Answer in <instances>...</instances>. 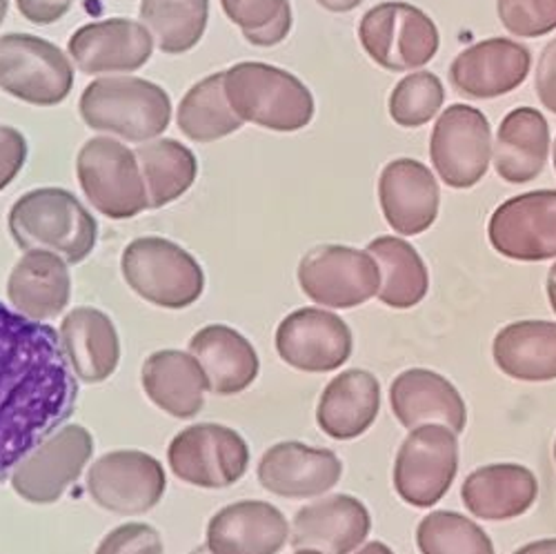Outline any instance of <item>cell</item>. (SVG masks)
Returning a JSON list of instances; mask_svg holds the SVG:
<instances>
[{"label": "cell", "instance_id": "obj_1", "mask_svg": "<svg viewBox=\"0 0 556 554\" xmlns=\"http://www.w3.org/2000/svg\"><path fill=\"white\" fill-rule=\"evenodd\" d=\"M61 335L0 303V481L76 410Z\"/></svg>", "mask_w": 556, "mask_h": 554}, {"label": "cell", "instance_id": "obj_2", "mask_svg": "<svg viewBox=\"0 0 556 554\" xmlns=\"http://www.w3.org/2000/svg\"><path fill=\"white\" fill-rule=\"evenodd\" d=\"M8 227L21 250L52 252L67 265L83 263L99 243L97 218L63 188L23 194L10 210Z\"/></svg>", "mask_w": 556, "mask_h": 554}, {"label": "cell", "instance_id": "obj_3", "mask_svg": "<svg viewBox=\"0 0 556 554\" xmlns=\"http://www.w3.org/2000/svg\"><path fill=\"white\" fill-rule=\"evenodd\" d=\"M78 112L89 129L127 143H148L169 127L172 99L152 80L103 76L85 87Z\"/></svg>", "mask_w": 556, "mask_h": 554}, {"label": "cell", "instance_id": "obj_4", "mask_svg": "<svg viewBox=\"0 0 556 554\" xmlns=\"http://www.w3.org/2000/svg\"><path fill=\"white\" fill-rule=\"evenodd\" d=\"M227 101L245 123L269 131H299L314 118V97L294 74L267 63H237L225 72Z\"/></svg>", "mask_w": 556, "mask_h": 554}, {"label": "cell", "instance_id": "obj_5", "mask_svg": "<svg viewBox=\"0 0 556 554\" xmlns=\"http://www.w3.org/2000/svg\"><path fill=\"white\" fill-rule=\"evenodd\" d=\"M123 279L131 292L165 310H185L205 292L201 263L174 241L141 237L121 256Z\"/></svg>", "mask_w": 556, "mask_h": 554}, {"label": "cell", "instance_id": "obj_6", "mask_svg": "<svg viewBox=\"0 0 556 554\" xmlns=\"http://www.w3.org/2000/svg\"><path fill=\"white\" fill-rule=\"evenodd\" d=\"M76 176L87 201L112 221L150 210L141 165L114 136L89 138L76 156Z\"/></svg>", "mask_w": 556, "mask_h": 554}, {"label": "cell", "instance_id": "obj_7", "mask_svg": "<svg viewBox=\"0 0 556 554\" xmlns=\"http://www.w3.org/2000/svg\"><path fill=\"white\" fill-rule=\"evenodd\" d=\"M74 87V67L59 45L34 34L0 36V89L34 105H61Z\"/></svg>", "mask_w": 556, "mask_h": 554}, {"label": "cell", "instance_id": "obj_8", "mask_svg": "<svg viewBox=\"0 0 556 554\" xmlns=\"http://www.w3.org/2000/svg\"><path fill=\"white\" fill-rule=\"evenodd\" d=\"M358 38L369 61L388 72H414L428 65L441 45L434 21L424 10L396 0L365 12Z\"/></svg>", "mask_w": 556, "mask_h": 554}, {"label": "cell", "instance_id": "obj_9", "mask_svg": "<svg viewBox=\"0 0 556 554\" xmlns=\"http://www.w3.org/2000/svg\"><path fill=\"white\" fill-rule=\"evenodd\" d=\"M299 286L316 305L352 310L375 299L381 288V269L367 250L348 245H318L299 263Z\"/></svg>", "mask_w": 556, "mask_h": 554}, {"label": "cell", "instance_id": "obj_10", "mask_svg": "<svg viewBox=\"0 0 556 554\" xmlns=\"http://www.w3.org/2000/svg\"><path fill=\"white\" fill-rule=\"evenodd\" d=\"M167 461L180 481L194 488L220 490L245 477L250 448L237 430L218 424H197L172 439Z\"/></svg>", "mask_w": 556, "mask_h": 554}, {"label": "cell", "instance_id": "obj_11", "mask_svg": "<svg viewBox=\"0 0 556 554\" xmlns=\"http://www.w3.org/2000/svg\"><path fill=\"white\" fill-rule=\"evenodd\" d=\"M167 490L165 468L143 450H114L103 454L87 473V492L99 507L123 517L146 515Z\"/></svg>", "mask_w": 556, "mask_h": 554}, {"label": "cell", "instance_id": "obj_12", "mask_svg": "<svg viewBox=\"0 0 556 554\" xmlns=\"http://www.w3.org/2000/svg\"><path fill=\"white\" fill-rule=\"evenodd\" d=\"M458 473V439L445 426L409 430L394 461V490L414 507H432L452 488Z\"/></svg>", "mask_w": 556, "mask_h": 554}, {"label": "cell", "instance_id": "obj_13", "mask_svg": "<svg viewBox=\"0 0 556 554\" xmlns=\"http://www.w3.org/2000/svg\"><path fill=\"white\" fill-rule=\"evenodd\" d=\"M430 159L447 188H475L492 163V131L485 114L472 105H450L432 129Z\"/></svg>", "mask_w": 556, "mask_h": 554}, {"label": "cell", "instance_id": "obj_14", "mask_svg": "<svg viewBox=\"0 0 556 554\" xmlns=\"http://www.w3.org/2000/svg\"><path fill=\"white\" fill-rule=\"evenodd\" d=\"M94 452V439L83 426H65L34 448L10 475L14 492L27 503H56L78 481Z\"/></svg>", "mask_w": 556, "mask_h": 554}, {"label": "cell", "instance_id": "obj_15", "mask_svg": "<svg viewBox=\"0 0 556 554\" xmlns=\"http://www.w3.org/2000/svg\"><path fill=\"white\" fill-rule=\"evenodd\" d=\"M352 330L334 312L303 307L288 314L276 330V352L290 367L309 375L334 373L350 361Z\"/></svg>", "mask_w": 556, "mask_h": 554}, {"label": "cell", "instance_id": "obj_16", "mask_svg": "<svg viewBox=\"0 0 556 554\" xmlns=\"http://www.w3.org/2000/svg\"><path fill=\"white\" fill-rule=\"evenodd\" d=\"M492 248L505 259H556V190H536L501 203L488 225Z\"/></svg>", "mask_w": 556, "mask_h": 554}, {"label": "cell", "instance_id": "obj_17", "mask_svg": "<svg viewBox=\"0 0 556 554\" xmlns=\"http://www.w3.org/2000/svg\"><path fill=\"white\" fill-rule=\"evenodd\" d=\"M67 52L87 76L134 74L150 63L154 36L138 21L105 18L78 27L67 42Z\"/></svg>", "mask_w": 556, "mask_h": 554}, {"label": "cell", "instance_id": "obj_18", "mask_svg": "<svg viewBox=\"0 0 556 554\" xmlns=\"http://www.w3.org/2000/svg\"><path fill=\"white\" fill-rule=\"evenodd\" d=\"M532 56L526 45L509 38H488L463 50L450 65V83L460 97L488 101L521 87Z\"/></svg>", "mask_w": 556, "mask_h": 554}, {"label": "cell", "instance_id": "obj_19", "mask_svg": "<svg viewBox=\"0 0 556 554\" xmlns=\"http://www.w3.org/2000/svg\"><path fill=\"white\" fill-rule=\"evenodd\" d=\"M256 475L258 483L276 496L314 499L341 481L343 464L332 450L283 441L261 456Z\"/></svg>", "mask_w": 556, "mask_h": 554}, {"label": "cell", "instance_id": "obj_20", "mask_svg": "<svg viewBox=\"0 0 556 554\" xmlns=\"http://www.w3.org/2000/svg\"><path fill=\"white\" fill-rule=\"evenodd\" d=\"M379 203L396 235L416 237L434 225L441 190L430 167L414 159H396L379 176Z\"/></svg>", "mask_w": 556, "mask_h": 554}, {"label": "cell", "instance_id": "obj_21", "mask_svg": "<svg viewBox=\"0 0 556 554\" xmlns=\"http://www.w3.org/2000/svg\"><path fill=\"white\" fill-rule=\"evenodd\" d=\"M372 530L363 501L352 494H332L307 503L292 521V545L323 554H352Z\"/></svg>", "mask_w": 556, "mask_h": 554}, {"label": "cell", "instance_id": "obj_22", "mask_svg": "<svg viewBox=\"0 0 556 554\" xmlns=\"http://www.w3.org/2000/svg\"><path fill=\"white\" fill-rule=\"evenodd\" d=\"M290 541V524L276 505L243 499L220 511L207 524L212 554H278Z\"/></svg>", "mask_w": 556, "mask_h": 554}, {"label": "cell", "instance_id": "obj_23", "mask_svg": "<svg viewBox=\"0 0 556 554\" xmlns=\"http://www.w3.org/2000/svg\"><path fill=\"white\" fill-rule=\"evenodd\" d=\"M390 405L399 424L407 430L439 424L460 435L468 424V405L458 390L426 367L405 369L392 381Z\"/></svg>", "mask_w": 556, "mask_h": 554}, {"label": "cell", "instance_id": "obj_24", "mask_svg": "<svg viewBox=\"0 0 556 554\" xmlns=\"http://www.w3.org/2000/svg\"><path fill=\"white\" fill-rule=\"evenodd\" d=\"M65 358L78 381H108L121 361V341L112 318L97 307H74L61 323Z\"/></svg>", "mask_w": 556, "mask_h": 554}, {"label": "cell", "instance_id": "obj_25", "mask_svg": "<svg viewBox=\"0 0 556 554\" xmlns=\"http://www.w3.org/2000/svg\"><path fill=\"white\" fill-rule=\"evenodd\" d=\"M8 299L25 318L40 323L56 318L72 299L67 263L52 252H25L8 279Z\"/></svg>", "mask_w": 556, "mask_h": 554}, {"label": "cell", "instance_id": "obj_26", "mask_svg": "<svg viewBox=\"0 0 556 554\" xmlns=\"http://www.w3.org/2000/svg\"><path fill=\"white\" fill-rule=\"evenodd\" d=\"M379 410V379L367 369H345L323 390L316 405V424L328 437L350 441L375 426Z\"/></svg>", "mask_w": 556, "mask_h": 554}, {"label": "cell", "instance_id": "obj_27", "mask_svg": "<svg viewBox=\"0 0 556 554\" xmlns=\"http://www.w3.org/2000/svg\"><path fill=\"white\" fill-rule=\"evenodd\" d=\"M190 354L201 363L212 394L235 396L258 377L261 361L254 345L235 328L212 323L190 341Z\"/></svg>", "mask_w": 556, "mask_h": 554}, {"label": "cell", "instance_id": "obj_28", "mask_svg": "<svg viewBox=\"0 0 556 554\" xmlns=\"http://www.w3.org/2000/svg\"><path fill=\"white\" fill-rule=\"evenodd\" d=\"M148 399L174 419H194L210 392L201 363L180 350H159L150 354L141 369Z\"/></svg>", "mask_w": 556, "mask_h": 554}, {"label": "cell", "instance_id": "obj_29", "mask_svg": "<svg viewBox=\"0 0 556 554\" xmlns=\"http://www.w3.org/2000/svg\"><path fill=\"white\" fill-rule=\"evenodd\" d=\"M539 496L532 470L519 464H492L463 481L460 499L483 521H509L526 515Z\"/></svg>", "mask_w": 556, "mask_h": 554}, {"label": "cell", "instance_id": "obj_30", "mask_svg": "<svg viewBox=\"0 0 556 554\" xmlns=\"http://www.w3.org/2000/svg\"><path fill=\"white\" fill-rule=\"evenodd\" d=\"M547 154L549 125L539 110L519 108L501 121L492 146V163L503 180L513 185L534 180L545 169Z\"/></svg>", "mask_w": 556, "mask_h": 554}, {"label": "cell", "instance_id": "obj_31", "mask_svg": "<svg viewBox=\"0 0 556 554\" xmlns=\"http://www.w3.org/2000/svg\"><path fill=\"white\" fill-rule=\"evenodd\" d=\"M496 367L509 379L545 383L556 379V323H509L492 343Z\"/></svg>", "mask_w": 556, "mask_h": 554}, {"label": "cell", "instance_id": "obj_32", "mask_svg": "<svg viewBox=\"0 0 556 554\" xmlns=\"http://www.w3.org/2000/svg\"><path fill=\"white\" fill-rule=\"evenodd\" d=\"M148 190L150 210H161L190 192L199 176L197 154L176 138H154L134 150Z\"/></svg>", "mask_w": 556, "mask_h": 554}, {"label": "cell", "instance_id": "obj_33", "mask_svg": "<svg viewBox=\"0 0 556 554\" xmlns=\"http://www.w3.org/2000/svg\"><path fill=\"white\" fill-rule=\"evenodd\" d=\"M367 252L372 254L381 269L379 301L392 310H409L419 305L430 290V274L421 259L407 241L399 237H379L369 241Z\"/></svg>", "mask_w": 556, "mask_h": 554}, {"label": "cell", "instance_id": "obj_34", "mask_svg": "<svg viewBox=\"0 0 556 554\" xmlns=\"http://www.w3.org/2000/svg\"><path fill=\"white\" fill-rule=\"evenodd\" d=\"M176 123L182 136L194 143H214L245 125L227 101L225 72L210 74L190 87L178 105Z\"/></svg>", "mask_w": 556, "mask_h": 554}, {"label": "cell", "instance_id": "obj_35", "mask_svg": "<svg viewBox=\"0 0 556 554\" xmlns=\"http://www.w3.org/2000/svg\"><path fill=\"white\" fill-rule=\"evenodd\" d=\"M138 14L159 50L178 56L194 50L205 36L210 0H143Z\"/></svg>", "mask_w": 556, "mask_h": 554}, {"label": "cell", "instance_id": "obj_36", "mask_svg": "<svg viewBox=\"0 0 556 554\" xmlns=\"http://www.w3.org/2000/svg\"><path fill=\"white\" fill-rule=\"evenodd\" d=\"M421 554H494V543L472 519L452 511H434L416 528Z\"/></svg>", "mask_w": 556, "mask_h": 554}, {"label": "cell", "instance_id": "obj_37", "mask_svg": "<svg viewBox=\"0 0 556 554\" xmlns=\"http://www.w3.org/2000/svg\"><path fill=\"white\" fill-rule=\"evenodd\" d=\"M220 8L243 32V38L256 48L281 45L294 25L288 0H220Z\"/></svg>", "mask_w": 556, "mask_h": 554}, {"label": "cell", "instance_id": "obj_38", "mask_svg": "<svg viewBox=\"0 0 556 554\" xmlns=\"http://www.w3.org/2000/svg\"><path fill=\"white\" fill-rule=\"evenodd\" d=\"M445 103V89L432 72H414L396 83L388 110L399 127H421L430 123Z\"/></svg>", "mask_w": 556, "mask_h": 554}, {"label": "cell", "instance_id": "obj_39", "mask_svg": "<svg viewBox=\"0 0 556 554\" xmlns=\"http://www.w3.org/2000/svg\"><path fill=\"white\" fill-rule=\"evenodd\" d=\"M503 27L519 38H539L556 29V0H496Z\"/></svg>", "mask_w": 556, "mask_h": 554}, {"label": "cell", "instance_id": "obj_40", "mask_svg": "<svg viewBox=\"0 0 556 554\" xmlns=\"http://www.w3.org/2000/svg\"><path fill=\"white\" fill-rule=\"evenodd\" d=\"M94 554H165V547L150 524H123L103 537Z\"/></svg>", "mask_w": 556, "mask_h": 554}, {"label": "cell", "instance_id": "obj_41", "mask_svg": "<svg viewBox=\"0 0 556 554\" xmlns=\"http://www.w3.org/2000/svg\"><path fill=\"white\" fill-rule=\"evenodd\" d=\"M27 152V138L12 125H0V192L21 174Z\"/></svg>", "mask_w": 556, "mask_h": 554}, {"label": "cell", "instance_id": "obj_42", "mask_svg": "<svg viewBox=\"0 0 556 554\" xmlns=\"http://www.w3.org/2000/svg\"><path fill=\"white\" fill-rule=\"evenodd\" d=\"M534 89L536 97L541 101V105L545 110H549L552 114H556V38H552L541 56H539V65H536V74H534Z\"/></svg>", "mask_w": 556, "mask_h": 554}, {"label": "cell", "instance_id": "obj_43", "mask_svg": "<svg viewBox=\"0 0 556 554\" xmlns=\"http://www.w3.org/2000/svg\"><path fill=\"white\" fill-rule=\"evenodd\" d=\"M74 0H16L21 16L34 25H54L70 10Z\"/></svg>", "mask_w": 556, "mask_h": 554}, {"label": "cell", "instance_id": "obj_44", "mask_svg": "<svg viewBox=\"0 0 556 554\" xmlns=\"http://www.w3.org/2000/svg\"><path fill=\"white\" fill-rule=\"evenodd\" d=\"M316 3L328 10V12H334V14H345V12H352L356 10L363 0H316Z\"/></svg>", "mask_w": 556, "mask_h": 554}, {"label": "cell", "instance_id": "obj_45", "mask_svg": "<svg viewBox=\"0 0 556 554\" xmlns=\"http://www.w3.org/2000/svg\"><path fill=\"white\" fill-rule=\"evenodd\" d=\"M515 554H556V539H541L519 547Z\"/></svg>", "mask_w": 556, "mask_h": 554}, {"label": "cell", "instance_id": "obj_46", "mask_svg": "<svg viewBox=\"0 0 556 554\" xmlns=\"http://www.w3.org/2000/svg\"><path fill=\"white\" fill-rule=\"evenodd\" d=\"M354 554H394L390 545L381 543V541H369L365 545H361Z\"/></svg>", "mask_w": 556, "mask_h": 554}, {"label": "cell", "instance_id": "obj_47", "mask_svg": "<svg viewBox=\"0 0 556 554\" xmlns=\"http://www.w3.org/2000/svg\"><path fill=\"white\" fill-rule=\"evenodd\" d=\"M547 297H549L552 312L556 314V263L547 272Z\"/></svg>", "mask_w": 556, "mask_h": 554}, {"label": "cell", "instance_id": "obj_48", "mask_svg": "<svg viewBox=\"0 0 556 554\" xmlns=\"http://www.w3.org/2000/svg\"><path fill=\"white\" fill-rule=\"evenodd\" d=\"M8 12H10V0H0V25H3Z\"/></svg>", "mask_w": 556, "mask_h": 554}, {"label": "cell", "instance_id": "obj_49", "mask_svg": "<svg viewBox=\"0 0 556 554\" xmlns=\"http://www.w3.org/2000/svg\"><path fill=\"white\" fill-rule=\"evenodd\" d=\"M192 554H212V552H210L207 545H201V547H197Z\"/></svg>", "mask_w": 556, "mask_h": 554}, {"label": "cell", "instance_id": "obj_50", "mask_svg": "<svg viewBox=\"0 0 556 554\" xmlns=\"http://www.w3.org/2000/svg\"><path fill=\"white\" fill-rule=\"evenodd\" d=\"M294 554H323V552H316V550H296Z\"/></svg>", "mask_w": 556, "mask_h": 554}, {"label": "cell", "instance_id": "obj_51", "mask_svg": "<svg viewBox=\"0 0 556 554\" xmlns=\"http://www.w3.org/2000/svg\"><path fill=\"white\" fill-rule=\"evenodd\" d=\"M554 169H556V143H554Z\"/></svg>", "mask_w": 556, "mask_h": 554}, {"label": "cell", "instance_id": "obj_52", "mask_svg": "<svg viewBox=\"0 0 556 554\" xmlns=\"http://www.w3.org/2000/svg\"><path fill=\"white\" fill-rule=\"evenodd\" d=\"M554 458H556V443H554Z\"/></svg>", "mask_w": 556, "mask_h": 554}]
</instances>
